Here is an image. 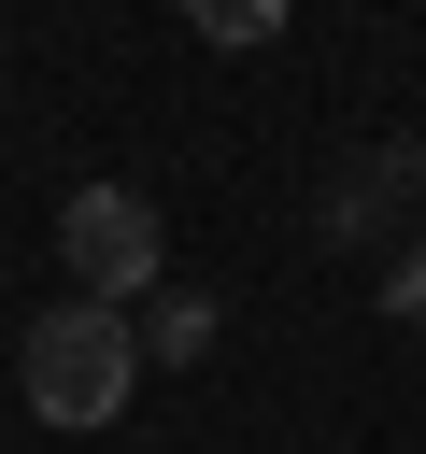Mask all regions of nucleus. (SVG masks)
<instances>
[{"instance_id": "f257e3e1", "label": "nucleus", "mask_w": 426, "mask_h": 454, "mask_svg": "<svg viewBox=\"0 0 426 454\" xmlns=\"http://www.w3.org/2000/svg\"><path fill=\"white\" fill-rule=\"evenodd\" d=\"M14 383H28L43 426H114L128 383H142V326H128L114 298H57V312L28 326V355H14Z\"/></svg>"}, {"instance_id": "f03ea898", "label": "nucleus", "mask_w": 426, "mask_h": 454, "mask_svg": "<svg viewBox=\"0 0 426 454\" xmlns=\"http://www.w3.org/2000/svg\"><path fill=\"white\" fill-rule=\"evenodd\" d=\"M57 270H71V298H156L170 284V241H156V213H142V184H71L57 199Z\"/></svg>"}, {"instance_id": "7ed1b4c3", "label": "nucleus", "mask_w": 426, "mask_h": 454, "mask_svg": "<svg viewBox=\"0 0 426 454\" xmlns=\"http://www.w3.org/2000/svg\"><path fill=\"white\" fill-rule=\"evenodd\" d=\"M199 340H213V298H199V284H156V312H142V355H170V369H185Z\"/></svg>"}, {"instance_id": "20e7f679", "label": "nucleus", "mask_w": 426, "mask_h": 454, "mask_svg": "<svg viewBox=\"0 0 426 454\" xmlns=\"http://www.w3.org/2000/svg\"><path fill=\"white\" fill-rule=\"evenodd\" d=\"M170 14H185L199 43H270V28H284V0H170Z\"/></svg>"}, {"instance_id": "39448f33", "label": "nucleus", "mask_w": 426, "mask_h": 454, "mask_svg": "<svg viewBox=\"0 0 426 454\" xmlns=\"http://www.w3.org/2000/svg\"><path fill=\"white\" fill-rule=\"evenodd\" d=\"M383 312H398V326H426V241H412V255L383 270Z\"/></svg>"}, {"instance_id": "423d86ee", "label": "nucleus", "mask_w": 426, "mask_h": 454, "mask_svg": "<svg viewBox=\"0 0 426 454\" xmlns=\"http://www.w3.org/2000/svg\"><path fill=\"white\" fill-rule=\"evenodd\" d=\"M412 184H426V142H412Z\"/></svg>"}]
</instances>
